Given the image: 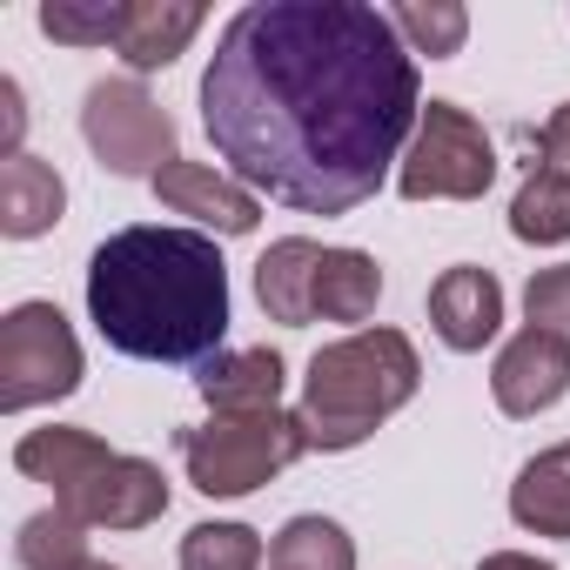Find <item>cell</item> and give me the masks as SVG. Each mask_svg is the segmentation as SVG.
<instances>
[{"mask_svg":"<svg viewBox=\"0 0 570 570\" xmlns=\"http://www.w3.org/2000/svg\"><path fill=\"white\" fill-rule=\"evenodd\" d=\"M75 570H115V563H95V557H88V563H75Z\"/></svg>","mask_w":570,"mask_h":570,"instance_id":"cell-28","label":"cell"},{"mask_svg":"<svg viewBox=\"0 0 570 570\" xmlns=\"http://www.w3.org/2000/svg\"><path fill=\"white\" fill-rule=\"evenodd\" d=\"M390 21H396L403 48H410V55H430V61H443V55H456V48L470 41V14L456 8V0H430V8H396Z\"/></svg>","mask_w":570,"mask_h":570,"instance_id":"cell-23","label":"cell"},{"mask_svg":"<svg viewBox=\"0 0 570 570\" xmlns=\"http://www.w3.org/2000/svg\"><path fill=\"white\" fill-rule=\"evenodd\" d=\"M423 81L396 21L363 0L242 8L202 75V128L235 181L303 215L363 208L403 141H416Z\"/></svg>","mask_w":570,"mask_h":570,"instance_id":"cell-1","label":"cell"},{"mask_svg":"<svg viewBox=\"0 0 570 570\" xmlns=\"http://www.w3.org/2000/svg\"><path fill=\"white\" fill-rule=\"evenodd\" d=\"M510 235H517V242H537V248L570 242V175H557L550 161L530 168V181H523L517 202H510Z\"/></svg>","mask_w":570,"mask_h":570,"instance_id":"cell-19","label":"cell"},{"mask_svg":"<svg viewBox=\"0 0 570 570\" xmlns=\"http://www.w3.org/2000/svg\"><path fill=\"white\" fill-rule=\"evenodd\" d=\"M155 195H161L175 215H195V222L215 228V235H248V228L262 222V202H255L242 181L215 175L208 161H168V168L155 175Z\"/></svg>","mask_w":570,"mask_h":570,"instance_id":"cell-11","label":"cell"},{"mask_svg":"<svg viewBox=\"0 0 570 570\" xmlns=\"http://www.w3.org/2000/svg\"><path fill=\"white\" fill-rule=\"evenodd\" d=\"M268 570H356V543L336 517H289L268 543Z\"/></svg>","mask_w":570,"mask_h":570,"instance_id":"cell-18","label":"cell"},{"mask_svg":"<svg viewBox=\"0 0 570 570\" xmlns=\"http://www.w3.org/2000/svg\"><path fill=\"white\" fill-rule=\"evenodd\" d=\"M81 530H88V523H75L68 510H41V517L21 523L14 557H21L28 570H75V563H88V537H81Z\"/></svg>","mask_w":570,"mask_h":570,"instance_id":"cell-20","label":"cell"},{"mask_svg":"<svg viewBox=\"0 0 570 570\" xmlns=\"http://www.w3.org/2000/svg\"><path fill=\"white\" fill-rule=\"evenodd\" d=\"M303 430L282 410H255V416H208L202 430H181V463L188 483L202 497H248L268 476H282L303 456Z\"/></svg>","mask_w":570,"mask_h":570,"instance_id":"cell-5","label":"cell"},{"mask_svg":"<svg viewBox=\"0 0 570 570\" xmlns=\"http://www.w3.org/2000/svg\"><path fill=\"white\" fill-rule=\"evenodd\" d=\"M68 208V188L55 175V161L41 155H14L8 168H0V235H14V242H35L61 222Z\"/></svg>","mask_w":570,"mask_h":570,"instance_id":"cell-15","label":"cell"},{"mask_svg":"<svg viewBox=\"0 0 570 570\" xmlns=\"http://www.w3.org/2000/svg\"><path fill=\"white\" fill-rule=\"evenodd\" d=\"M476 570H550L543 557H530V550H490Z\"/></svg>","mask_w":570,"mask_h":570,"instance_id":"cell-27","label":"cell"},{"mask_svg":"<svg viewBox=\"0 0 570 570\" xmlns=\"http://www.w3.org/2000/svg\"><path fill=\"white\" fill-rule=\"evenodd\" d=\"M430 330H436L456 356L483 350V343L503 330V282H497L490 268H470V262L443 268V275L430 282Z\"/></svg>","mask_w":570,"mask_h":570,"instance_id":"cell-10","label":"cell"},{"mask_svg":"<svg viewBox=\"0 0 570 570\" xmlns=\"http://www.w3.org/2000/svg\"><path fill=\"white\" fill-rule=\"evenodd\" d=\"M88 316L135 363H208L228 336V262L202 228H115L88 262Z\"/></svg>","mask_w":570,"mask_h":570,"instance_id":"cell-2","label":"cell"},{"mask_svg":"<svg viewBox=\"0 0 570 570\" xmlns=\"http://www.w3.org/2000/svg\"><path fill=\"white\" fill-rule=\"evenodd\" d=\"M81 135H88L95 161L108 175H128V181H155L168 161H181L175 121L161 115V101L141 81H95L81 101Z\"/></svg>","mask_w":570,"mask_h":570,"instance_id":"cell-8","label":"cell"},{"mask_svg":"<svg viewBox=\"0 0 570 570\" xmlns=\"http://www.w3.org/2000/svg\"><path fill=\"white\" fill-rule=\"evenodd\" d=\"M14 470L55 490V510H68L88 530H148L168 517V476L148 456H121L88 430H28L14 443Z\"/></svg>","mask_w":570,"mask_h":570,"instance_id":"cell-4","label":"cell"},{"mask_svg":"<svg viewBox=\"0 0 570 570\" xmlns=\"http://www.w3.org/2000/svg\"><path fill=\"white\" fill-rule=\"evenodd\" d=\"M510 517L537 537H570V443L543 450L510 483Z\"/></svg>","mask_w":570,"mask_h":570,"instance_id":"cell-17","label":"cell"},{"mask_svg":"<svg viewBox=\"0 0 570 570\" xmlns=\"http://www.w3.org/2000/svg\"><path fill=\"white\" fill-rule=\"evenodd\" d=\"M543 161H550L557 175H570V101L543 121Z\"/></svg>","mask_w":570,"mask_h":570,"instance_id":"cell-26","label":"cell"},{"mask_svg":"<svg viewBox=\"0 0 570 570\" xmlns=\"http://www.w3.org/2000/svg\"><path fill=\"white\" fill-rule=\"evenodd\" d=\"M121 21H128V0H101V8L48 0V8H41V35L68 41V48H108V41H121Z\"/></svg>","mask_w":570,"mask_h":570,"instance_id":"cell-22","label":"cell"},{"mask_svg":"<svg viewBox=\"0 0 570 570\" xmlns=\"http://www.w3.org/2000/svg\"><path fill=\"white\" fill-rule=\"evenodd\" d=\"M202 21H208L202 0H128V21H121L115 55H121L135 75H155V68H168V61L202 35Z\"/></svg>","mask_w":570,"mask_h":570,"instance_id":"cell-14","label":"cell"},{"mask_svg":"<svg viewBox=\"0 0 570 570\" xmlns=\"http://www.w3.org/2000/svg\"><path fill=\"white\" fill-rule=\"evenodd\" d=\"M423 383L416 343L403 330H356L330 350H316L303 403L289 410L309 450H356L376 436V423H390Z\"/></svg>","mask_w":570,"mask_h":570,"instance_id":"cell-3","label":"cell"},{"mask_svg":"<svg viewBox=\"0 0 570 570\" xmlns=\"http://www.w3.org/2000/svg\"><path fill=\"white\" fill-rule=\"evenodd\" d=\"M490 390H497V410L503 416H543L570 390V343L550 336V330L510 336L503 356H497V370H490Z\"/></svg>","mask_w":570,"mask_h":570,"instance_id":"cell-9","label":"cell"},{"mask_svg":"<svg viewBox=\"0 0 570 570\" xmlns=\"http://www.w3.org/2000/svg\"><path fill=\"white\" fill-rule=\"evenodd\" d=\"M181 570H262V537L248 523H195L181 537Z\"/></svg>","mask_w":570,"mask_h":570,"instance_id":"cell-21","label":"cell"},{"mask_svg":"<svg viewBox=\"0 0 570 570\" xmlns=\"http://www.w3.org/2000/svg\"><path fill=\"white\" fill-rule=\"evenodd\" d=\"M383 303V268L363 248H323L316 268V323H370Z\"/></svg>","mask_w":570,"mask_h":570,"instance_id":"cell-16","label":"cell"},{"mask_svg":"<svg viewBox=\"0 0 570 570\" xmlns=\"http://www.w3.org/2000/svg\"><path fill=\"white\" fill-rule=\"evenodd\" d=\"M81 390V343L55 303H14L0 323V410L21 416Z\"/></svg>","mask_w":570,"mask_h":570,"instance_id":"cell-6","label":"cell"},{"mask_svg":"<svg viewBox=\"0 0 570 570\" xmlns=\"http://www.w3.org/2000/svg\"><path fill=\"white\" fill-rule=\"evenodd\" d=\"M523 309H530V330H550L570 343V262L557 268H537L530 289H523Z\"/></svg>","mask_w":570,"mask_h":570,"instance_id":"cell-24","label":"cell"},{"mask_svg":"<svg viewBox=\"0 0 570 570\" xmlns=\"http://www.w3.org/2000/svg\"><path fill=\"white\" fill-rule=\"evenodd\" d=\"M202 403L215 416H255V410H282V356L275 350H222L202 363L195 376Z\"/></svg>","mask_w":570,"mask_h":570,"instance_id":"cell-13","label":"cell"},{"mask_svg":"<svg viewBox=\"0 0 570 570\" xmlns=\"http://www.w3.org/2000/svg\"><path fill=\"white\" fill-rule=\"evenodd\" d=\"M316 268H323V242H309V235H282L255 262V296H262L268 323H282V330L316 323Z\"/></svg>","mask_w":570,"mask_h":570,"instance_id":"cell-12","label":"cell"},{"mask_svg":"<svg viewBox=\"0 0 570 570\" xmlns=\"http://www.w3.org/2000/svg\"><path fill=\"white\" fill-rule=\"evenodd\" d=\"M21 128H28V108H21V81H0V155H21Z\"/></svg>","mask_w":570,"mask_h":570,"instance_id":"cell-25","label":"cell"},{"mask_svg":"<svg viewBox=\"0 0 570 570\" xmlns=\"http://www.w3.org/2000/svg\"><path fill=\"white\" fill-rule=\"evenodd\" d=\"M490 181H497L490 135L456 101H430L423 121H416V141L403 148L396 195L403 202H476Z\"/></svg>","mask_w":570,"mask_h":570,"instance_id":"cell-7","label":"cell"}]
</instances>
